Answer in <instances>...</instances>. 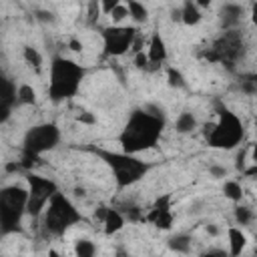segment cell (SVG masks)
I'll return each mask as SVG.
<instances>
[{
	"instance_id": "obj_8",
	"label": "cell",
	"mask_w": 257,
	"mask_h": 257,
	"mask_svg": "<svg viewBox=\"0 0 257 257\" xmlns=\"http://www.w3.org/2000/svg\"><path fill=\"white\" fill-rule=\"evenodd\" d=\"M54 193V185L46 179H40V177H30V191H28V201H26V211L30 215H40L42 209L46 207L48 199L52 197Z\"/></svg>"
},
{
	"instance_id": "obj_5",
	"label": "cell",
	"mask_w": 257,
	"mask_h": 257,
	"mask_svg": "<svg viewBox=\"0 0 257 257\" xmlns=\"http://www.w3.org/2000/svg\"><path fill=\"white\" fill-rule=\"evenodd\" d=\"M28 191L20 187H8L0 191V225L2 229H12L20 223V215L26 209Z\"/></svg>"
},
{
	"instance_id": "obj_19",
	"label": "cell",
	"mask_w": 257,
	"mask_h": 257,
	"mask_svg": "<svg viewBox=\"0 0 257 257\" xmlns=\"http://www.w3.org/2000/svg\"><path fill=\"white\" fill-rule=\"evenodd\" d=\"M169 247L173 249V251H177V253H189V249H191V237L189 235H175V237H171L169 239Z\"/></svg>"
},
{
	"instance_id": "obj_11",
	"label": "cell",
	"mask_w": 257,
	"mask_h": 257,
	"mask_svg": "<svg viewBox=\"0 0 257 257\" xmlns=\"http://www.w3.org/2000/svg\"><path fill=\"white\" fill-rule=\"evenodd\" d=\"M122 227H124V217H122V213L116 211V209H112V207H108V209H106V215H104V219H102V229H104V233H106V235H114V233H118Z\"/></svg>"
},
{
	"instance_id": "obj_29",
	"label": "cell",
	"mask_w": 257,
	"mask_h": 257,
	"mask_svg": "<svg viewBox=\"0 0 257 257\" xmlns=\"http://www.w3.org/2000/svg\"><path fill=\"white\" fill-rule=\"evenodd\" d=\"M78 120L84 122V124H94V122H96V118H94L90 112H80V114H78Z\"/></svg>"
},
{
	"instance_id": "obj_20",
	"label": "cell",
	"mask_w": 257,
	"mask_h": 257,
	"mask_svg": "<svg viewBox=\"0 0 257 257\" xmlns=\"http://www.w3.org/2000/svg\"><path fill=\"white\" fill-rule=\"evenodd\" d=\"M96 253V245L90 239H78L74 243V255L78 257H92Z\"/></svg>"
},
{
	"instance_id": "obj_28",
	"label": "cell",
	"mask_w": 257,
	"mask_h": 257,
	"mask_svg": "<svg viewBox=\"0 0 257 257\" xmlns=\"http://www.w3.org/2000/svg\"><path fill=\"white\" fill-rule=\"evenodd\" d=\"M68 48H70L72 52H82V42H80L78 38H70V40H68Z\"/></svg>"
},
{
	"instance_id": "obj_13",
	"label": "cell",
	"mask_w": 257,
	"mask_h": 257,
	"mask_svg": "<svg viewBox=\"0 0 257 257\" xmlns=\"http://www.w3.org/2000/svg\"><path fill=\"white\" fill-rule=\"evenodd\" d=\"M201 8L193 2V0H185L183 8H181V22L187 26H195L201 22Z\"/></svg>"
},
{
	"instance_id": "obj_21",
	"label": "cell",
	"mask_w": 257,
	"mask_h": 257,
	"mask_svg": "<svg viewBox=\"0 0 257 257\" xmlns=\"http://www.w3.org/2000/svg\"><path fill=\"white\" fill-rule=\"evenodd\" d=\"M108 18H110V22L112 24H122L124 20H128V8H126V4H122V2H118L108 14H106Z\"/></svg>"
},
{
	"instance_id": "obj_1",
	"label": "cell",
	"mask_w": 257,
	"mask_h": 257,
	"mask_svg": "<svg viewBox=\"0 0 257 257\" xmlns=\"http://www.w3.org/2000/svg\"><path fill=\"white\" fill-rule=\"evenodd\" d=\"M161 126H163L161 118L151 112L133 114L120 137V145L124 153H139L143 149H151L161 135Z\"/></svg>"
},
{
	"instance_id": "obj_17",
	"label": "cell",
	"mask_w": 257,
	"mask_h": 257,
	"mask_svg": "<svg viewBox=\"0 0 257 257\" xmlns=\"http://www.w3.org/2000/svg\"><path fill=\"white\" fill-rule=\"evenodd\" d=\"M223 193H225V197H227L229 201H233V203H239V201L243 199V187H241V183H237V181H225Z\"/></svg>"
},
{
	"instance_id": "obj_7",
	"label": "cell",
	"mask_w": 257,
	"mask_h": 257,
	"mask_svg": "<svg viewBox=\"0 0 257 257\" xmlns=\"http://www.w3.org/2000/svg\"><path fill=\"white\" fill-rule=\"evenodd\" d=\"M137 36V28L135 26H120L114 24L112 28H106L102 34L104 40V50L112 56H120L126 50H131V44Z\"/></svg>"
},
{
	"instance_id": "obj_12",
	"label": "cell",
	"mask_w": 257,
	"mask_h": 257,
	"mask_svg": "<svg viewBox=\"0 0 257 257\" xmlns=\"http://www.w3.org/2000/svg\"><path fill=\"white\" fill-rule=\"evenodd\" d=\"M147 56H149V62H155V64H159V62H163L167 58V44L161 38V34H153V38L149 42Z\"/></svg>"
},
{
	"instance_id": "obj_2",
	"label": "cell",
	"mask_w": 257,
	"mask_h": 257,
	"mask_svg": "<svg viewBox=\"0 0 257 257\" xmlns=\"http://www.w3.org/2000/svg\"><path fill=\"white\" fill-rule=\"evenodd\" d=\"M44 209H46V213H44V227L50 233H54V235L64 233L78 219V213L74 211L70 201L64 195L56 193V191L52 193V197L48 199Z\"/></svg>"
},
{
	"instance_id": "obj_6",
	"label": "cell",
	"mask_w": 257,
	"mask_h": 257,
	"mask_svg": "<svg viewBox=\"0 0 257 257\" xmlns=\"http://www.w3.org/2000/svg\"><path fill=\"white\" fill-rule=\"evenodd\" d=\"M110 161V167L114 171V177H116V183L120 187H126L135 181H139L145 171H147V165L145 161H139V159H133L131 155L122 153V155H110L108 157Z\"/></svg>"
},
{
	"instance_id": "obj_25",
	"label": "cell",
	"mask_w": 257,
	"mask_h": 257,
	"mask_svg": "<svg viewBox=\"0 0 257 257\" xmlns=\"http://www.w3.org/2000/svg\"><path fill=\"white\" fill-rule=\"evenodd\" d=\"M133 62H135V66L137 68H147L151 62H149V56H147V52L145 50H141V52H135V58H133Z\"/></svg>"
},
{
	"instance_id": "obj_27",
	"label": "cell",
	"mask_w": 257,
	"mask_h": 257,
	"mask_svg": "<svg viewBox=\"0 0 257 257\" xmlns=\"http://www.w3.org/2000/svg\"><path fill=\"white\" fill-rule=\"evenodd\" d=\"M118 2H120V0H98V4H100V12H102V14H108Z\"/></svg>"
},
{
	"instance_id": "obj_22",
	"label": "cell",
	"mask_w": 257,
	"mask_h": 257,
	"mask_svg": "<svg viewBox=\"0 0 257 257\" xmlns=\"http://www.w3.org/2000/svg\"><path fill=\"white\" fill-rule=\"evenodd\" d=\"M24 60H26V64H30L32 68H40L42 66V54L36 50V48H32V46H24Z\"/></svg>"
},
{
	"instance_id": "obj_3",
	"label": "cell",
	"mask_w": 257,
	"mask_h": 257,
	"mask_svg": "<svg viewBox=\"0 0 257 257\" xmlns=\"http://www.w3.org/2000/svg\"><path fill=\"white\" fill-rule=\"evenodd\" d=\"M80 76H82V70L74 62L64 60V58H56L54 64H52V72H50L52 98L70 96L76 90V86L80 82Z\"/></svg>"
},
{
	"instance_id": "obj_16",
	"label": "cell",
	"mask_w": 257,
	"mask_h": 257,
	"mask_svg": "<svg viewBox=\"0 0 257 257\" xmlns=\"http://www.w3.org/2000/svg\"><path fill=\"white\" fill-rule=\"evenodd\" d=\"M233 215H235L237 225H241V227H249V225L253 223V219H255L253 209H251V207H247V205H237V207H235V211H233Z\"/></svg>"
},
{
	"instance_id": "obj_23",
	"label": "cell",
	"mask_w": 257,
	"mask_h": 257,
	"mask_svg": "<svg viewBox=\"0 0 257 257\" xmlns=\"http://www.w3.org/2000/svg\"><path fill=\"white\" fill-rule=\"evenodd\" d=\"M167 80H169V84H171L173 88H183V86L187 84L183 72L177 70V68H169V70H167Z\"/></svg>"
},
{
	"instance_id": "obj_4",
	"label": "cell",
	"mask_w": 257,
	"mask_h": 257,
	"mask_svg": "<svg viewBox=\"0 0 257 257\" xmlns=\"http://www.w3.org/2000/svg\"><path fill=\"white\" fill-rule=\"evenodd\" d=\"M243 137V126L239 118L231 112H221L217 122L207 124V139L211 147L219 149H233Z\"/></svg>"
},
{
	"instance_id": "obj_24",
	"label": "cell",
	"mask_w": 257,
	"mask_h": 257,
	"mask_svg": "<svg viewBox=\"0 0 257 257\" xmlns=\"http://www.w3.org/2000/svg\"><path fill=\"white\" fill-rule=\"evenodd\" d=\"M98 14H100V4L98 0H90L88 2V8H86V22L88 24H94L98 20Z\"/></svg>"
},
{
	"instance_id": "obj_14",
	"label": "cell",
	"mask_w": 257,
	"mask_h": 257,
	"mask_svg": "<svg viewBox=\"0 0 257 257\" xmlns=\"http://www.w3.org/2000/svg\"><path fill=\"white\" fill-rule=\"evenodd\" d=\"M126 8H128V18H131L133 22H137V24L147 22L149 10H147V6H145L143 2H139V0H128V2H126Z\"/></svg>"
},
{
	"instance_id": "obj_10",
	"label": "cell",
	"mask_w": 257,
	"mask_h": 257,
	"mask_svg": "<svg viewBox=\"0 0 257 257\" xmlns=\"http://www.w3.org/2000/svg\"><path fill=\"white\" fill-rule=\"evenodd\" d=\"M227 237H229V253H231L233 257L241 255V253L245 251L247 243H249L247 233L243 231V227H229Z\"/></svg>"
},
{
	"instance_id": "obj_30",
	"label": "cell",
	"mask_w": 257,
	"mask_h": 257,
	"mask_svg": "<svg viewBox=\"0 0 257 257\" xmlns=\"http://www.w3.org/2000/svg\"><path fill=\"white\" fill-rule=\"evenodd\" d=\"M36 18H38V20H42V22H52V20H54L52 12H46V10H40V12H36Z\"/></svg>"
},
{
	"instance_id": "obj_15",
	"label": "cell",
	"mask_w": 257,
	"mask_h": 257,
	"mask_svg": "<svg viewBox=\"0 0 257 257\" xmlns=\"http://www.w3.org/2000/svg\"><path fill=\"white\" fill-rule=\"evenodd\" d=\"M195 128H197V118H195V114H191V112H181V114L177 116V120H175V131H177V133L187 135V133H193Z\"/></svg>"
},
{
	"instance_id": "obj_31",
	"label": "cell",
	"mask_w": 257,
	"mask_h": 257,
	"mask_svg": "<svg viewBox=\"0 0 257 257\" xmlns=\"http://www.w3.org/2000/svg\"><path fill=\"white\" fill-rule=\"evenodd\" d=\"M193 2H195V4L199 6V8H209L213 0H193Z\"/></svg>"
},
{
	"instance_id": "obj_32",
	"label": "cell",
	"mask_w": 257,
	"mask_h": 257,
	"mask_svg": "<svg viewBox=\"0 0 257 257\" xmlns=\"http://www.w3.org/2000/svg\"><path fill=\"white\" fill-rule=\"evenodd\" d=\"M205 229H207V233H209V235H217V233H219V229H217V227H215L213 223H209V225H207Z\"/></svg>"
},
{
	"instance_id": "obj_9",
	"label": "cell",
	"mask_w": 257,
	"mask_h": 257,
	"mask_svg": "<svg viewBox=\"0 0 257 257\" xmlns=\"http://www.w3.org/2000/svg\"><path fill=\"white\" fill-rule=\"evenodd\" d=\"M58 141V131L52 124H44V126H36L28 133L26 137V147L30 153H42L46 149H52Z\"/></svg>"
},
{
	"instance_id": "obj_18",
	"label": "cell",
	"mask_w": 257,
	"mask_h": 257,
	"mask_svg": "<svg viewBox=\"0 0 257 257\" xmlns=\"http://www.w3.org/2000/svg\"><path fill=\"white\" fill-rule=\"evenodd\" d=\"M16 98L22 104H34L36 102V90L32 84H20L16 90Z\"/></svg>"
},
{
	"instance_id": "obj_26",
	"label": "cell",
	"mask_w": 257,
	"mask_h": 257,
	"mask_svg": "<svg viewBox=\"0 0 257 257\" xmlns=\"http://www.w3.org/2000/svg\"><path fill=\"white\" fill-rule=\"evenodd\" d=\"M209 175H211L213 179H225V177H227V169L221 167V165H211V167H209Z\"/></svg>"
}]
</instances>
